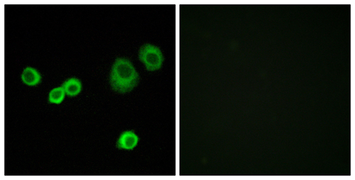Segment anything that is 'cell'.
<instances>
[{
    "instance_id": "6da1fadb",
    "label": "cell",
    "mask_w": 355,
    "mask_h": 180,
    "mask_svg": "<svg viewBox=\"0 0 355 180\" xmlns=\"http://www.w3.org/2000/svg\"><path fill=\"white\" fill-rule=\"evenodd\" d=\"M140 78L139 74L129 59H116L110 74V84L114 91L122 94L130 92L138 85Z\"/></svg>"
},
{
    "instance_id": "7a4b0ae2",
    "label": "cell",
    "mask_w": 355,
    "mask_h": 180,
    "mask_svg": "<svg viewBox=\"0 0 355 180\" xmlns=\"http://www.w3.org/2000/svg\"><path fill=\"white\" fill-rule=\"evenodd\" d=\"M138 57L149 71H156L162 67L164 56L159 46L146 43L140 47Z\"/></svg>"
},
{
    "instance_id": "3957f363",
    "label": "cell",
    "mask_w": 355,
    "mask_h": 180,
    "mask_svg": "<svg viewBox=\"0 0 355 180\" xmlns=\"http://www.w3.org/2000/svg\"><path fill=\"white\" fill-rule=\"evenodd\" d=\"M139 141V137L134 131H126L120 135L116 147L119 150H133L138 146Z\"/></svg>"
},
{
    "instance_id": "277c9868",
    "label": "cell",
    "mask_w": 355,
    "mask_h": 180,
    "mask_svg": "<svg viewBox=\"0 0 355 180\" xmlns=\"http://www.w3.org/2000/svg\"><path fill=\"white\" fill-rule=\"evenodd\" d=\"M21 78L25 84L33 87V86H36L41 83L42 76L36 68L27 66L23 70Z\"/></svg>"
},
{
    "instance_id": "5b68a950",
    "label": "cell",
    "mask_w": 355,
    "mask_h": 180,
    "mask_svg": "<svg viewBox=\"0 0 355 180\" xmlns=\"http://www.w3.org/2000/svg\"><path fill=\"white\" fill-rule=\"evenodd\" d=\"M62 87L64 88L66 95L75 97L81 93L83 85L79 78L71 77L66 80L62 84Z\"/></svg>"
},
{
    "instance_id": "8992f818",
    "label": "cell",
    "mask_w": 355,
    "mask_h": 180,
    "mask_svg": "<svg viewBox=\"0 0 355 180\" xmlns=\"http://www.w3.org/2000/svg\"><path fill=\"white\" fill-rule=\"evenodd\" d=\"M65 95V90L62 86L53 88L49 94V101L50 103L59 104L64 101Z\"/></svg>"
}]
</instances>
